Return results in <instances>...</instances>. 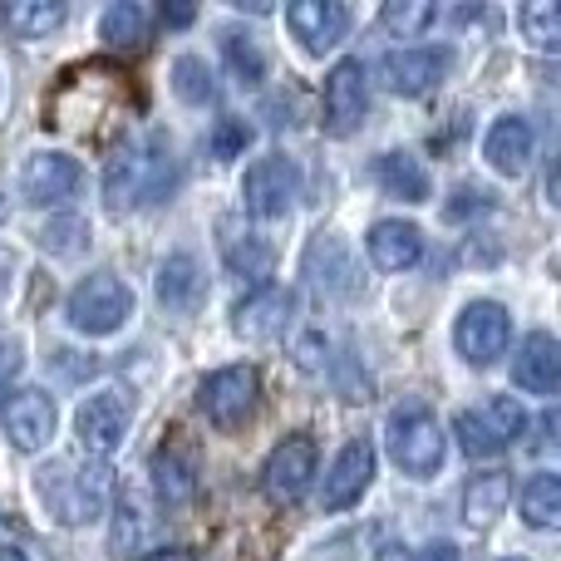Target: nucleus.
I'll use <instances>...</instances> for the list:
<instances>
[{"mask_svg": "<svg viewBox=\"0 0 561 561\" xmlns=\"http://www.w3.org/2000/svg\"><path fill=\"white\" fill-rule=\"evenodd\" d=\"M369 483H375V444H369V438H355V444H345L335 454V463H330L320 503H325V513H345L350 503L365 497Z\"/></svg>", "mask_w": 561, "mask_h": 561, "instance_id": "obj_15", "label": "nucleus"}, {"mask_svg": "<svg viewBox=\"0 0 561 561\" xmlns=\"http://www.w3.org/2000/svg\"><path fill=\"white\" fill-rule=\"evenodd\" d=\"M414 561H463V557H458V547H448V542H428Z\"/></svg>", "mask_w": 561, "mask_h": 561, "instance_id": "obj_39", "label": "nucleus"}, {"mask_svg": "<svg viewBox=\"0 0 561 561\" xmlns=\"http://www.w3.org/2000/svg\"><path fill=\"white\" fill-rule=\"evenodd\" d=\"M507 497H513V478L507 473H478V478H468V488H463V523L468 527H493L497 517L507 513Z\"/></svg>", "mask_w": 561, "mask_h": 561, "instance_id": "obj_25", "label": "nucleus"}, {"mask_svg": "<svg viewBox=\"0 0 561 561\" xmlns=\"http://www.w3.org/2000/svg\"><path fill=\"white\" fill-rule=\"evenodd\" d=\"M163 542V523L144 507V497H124L114 513V533H108V547H114L124 561H144L148 552H158Z\"/></svg>", "mask_w": 561, "mask_h": 561, "instance_id": "obj_21", "label": "nucleus"}, {"mask_svg": "<svg viewBox=\"0 0 561 561\" xmlns=\"http://www.w3.org/2000/svg\"><path fill=\"white\" fill-rule=\"evenodd\" d=\"M207 296V280H203V266H197V256L187 252H173L163 266H158V300H163L168 310H197Z\"/></svg>", "mask_w": 561, "mask_h": 561, "instance_id": "obj_24", "label": "nucleus"}, {"mask_svg": "<svg viewBox=\"0 0 561 561\" xmlns=\"http://www.w3.org/2000/svg\"><path fill=\"white\" fill-rule=\"evenodd\" d=\"M379 20H385V30H394V35H404V39H409V35H419V30L434 25L438 10L428 5V0H389L385 15H379Z\"/></svg>", "mask_w": 561, "mask_h": 561, "instance_id": "obj_35", "label": "nucleus"}, {"mask_svg": "<svg viewBox=\"0 0 561 561\" xmlns=\"http://www.w3.org/2000/svg\"><path fill=\"white\" fill-rule=\"evenodd\" d=\"M316 438H306V434H290L286 444H276L272 448V458H266V468H262V488H266V497H272L276 507H290V503H300L306 497V488H310V478H316Z\"/></svg>", "mask_w": 561, "mask_h": 561, "instance_id": "obj_10", "label": "nucleus"}, {"mask_svg": "<svg viewBox=\"0 0 561 561\" xmlns=\"http://www.w3.org/2000/svg\"><path fill=\"white\" fill-rule=\"evenodd\" d=\"M35 493L59 527H89L94 517L108 513L114 478H108L104 458L65 454V458H49V463L35 473Z\"/></svg>", "mask_w": 561, "mask_h": 561, "instance_id": "obj_1", "label": "nucleus"}, {"mask_svg": "<svg viewBox=\"0 0 561 561\" xmlns=\"http://www.w3.org/2000/svg\"><path fill=\"white\" fill-rule=\"evenodd\" d=\"M193 15H197L193 5H163V20H168V25H193Z\"/></svg>", "mask_w": 561, "mask_h": 561, "instance_id": "obj_40", "label": "nucleus"}, {"mask_svg": "<svg viewBox=\"0 0 561 561\" xmlns=\"http://www.w3.org/2000/svg\"><path fill=\"white\" fill-rule=\"evenodd\" d=\"M306 276L316 280L320 290H330V296H350V290L359 286L355 256H350V247L330 232H320L316 242L306 247Z\"/></svg>", "mask_w": 561, "mask_h": 561, "instance_id": "obj_22", "label": "nucleus"}, {"mask_svg": "<svg viewBox=\"0 0 561 561\" xmlns=\"http://www.w3.org/2000/svg\"><path fill=\"white\" fill-rule=\"evenodd\" d=\"M375 178L389 197H404V203H428V173L414 153H385L375 163Z\"/></svg>", "mask_w": 561, "mask_h": 561, "instance_id": "obj_28", "label": "nucleus"}, {"mask_svg": "<svg viewBox=\"0 0 561 561\" xmlns=\"http://www.w3.org/2000/svg\"><path fill=\"white\" fill-rule=\"evenodd\" d=\"M148 478H153V493L163 507H187L197 497V463L178 444H163L148 458Z\"/></svg>", "mask_w": 561, "mask_h": 561, "instance_id": "obj_23", "label": "nucleus"}, {"mask_svg": "<svg viewBox=\"0 0 561 561\" xmlns=\"http://www.w3.org/2000/svg\"><path fill=\"white\" fill-rule=\"evenodd\" d=\"M369 108V89H365V65L359 59H340L325 75V134L330 138H350L365 124Z\"/></svg>", "mask_w": 561, "mask_h": 561, "instance_id": "obj_11", "label": "nucleus"}, {"mask_svg": "<svg viewBox=\"0 0 561 561\" xmlns=\"http://www.w3.org/2000/svg\"><path fill=\"white\" fill-rule=\"evenodd\" d=\"M523 523L537 527V533L561 527V478L557 473H537L523 488Z\"/></svg>", "mask_w": 561, "mask_h": 561, "instance_id": "obj_30", "label": "nucleus"}, {"mask_svg": "<svg viewBox=\"0 0 561 561\" xmlns=\"http://www.w3.org/2000/svg\"><path fill=\"white\" fill-rule=\"evenodd\" d=\"M517 30H523V39L533 49L557 55L561 49V5L557 0H527V5L517 10Z\"/></svg>", "mask_w": 561, "mask_h": 561, "instance_id": "obj_31", "label": "nucleus"}, {"mask_svg": "<svg viewBox=\"0 0 561 561\" xmlns=\"http://www.w3.org/2000/svg\"><path fill=\"white\" fill-rule=\"evenodd\" d=\"M65 316L79 335H114V330L134 316V290H128L114 272H94L69 290Z\"/></svg>", "mask_w": 561, "mask_h": 561, "instance_id": "obj_5", "label": "nucleus"}, {"mask_svg": "<svg viewBox=\"0 0 561 561\" xmlns=\"http://www.w3.org/2000/svg\"><path fill=\"white\" fill-rule=\"evenodd\" d=\"M99 35L108 39V49H128L134 55V49H144L153 39V15L138 0H114L104 10V20H99Z\"/></svg>", "mask_w": 561, "mask_h": 561, "instance_id": "obj_26", "label": "nucleus"}, {"mask_svg": "<svg viewBox=\"0 0 561 561\" xmlns=\"http://www.w3.org/2000/svg\"><path fill=\"white\" fill-rule=\"evenodd\" d=\"M0 561H39L35 552H30L25 542H15L10 533H0Z\"/></svg>", "mask_w": 561, "mask_h": 561, "instance_id": "obj_38", "label": "nucleus"}, {"mask_svg": "<svg viewBox=\"0 0 561 561\" xmlns=\"http://www.w3.org/2000/svg\"><path fill=\"white\" fill-rule=\"evenodd\" d=\"M424 256V232L404 217H385V222L369 227V262L379 272H409Z\"/></svg>", "mask_w": 561, "mask_h": 561, "instance_id": "obj_20", "label": "nucleus"}, {"mask_svg": "<svg viewBox=\"0 0 561 561\" xmlns=\"http://www.w3.org/2000/svg\"><path fill=\"white\" fill-rule=\"evenodd\" d=\"M454 434L468 458H497L527 434V409L507 394H493V399H483V404L463 409V414L454 419Z\"/></svg>", "mask_w": 561, "mask_h": 561, "instance_id": "obj_4", "label": "nucleus"}, {"mask_svg": "<svg viewBox=\"0 0 561 561\" xmlns=\"http://www.w3.org/2000/svg\"><path fill=\"white\" fill-rule=\"evenodd\" d=\"M290 316H296V290L286 286H256L242 306L232 310V330L252 345H266V340L286 335Z\"/></svg>", "mask_w": 561, "mask_h": 561, "instance_id": "obj_14", "label": "nucleus"}, {"mask_svg": "<svg viewBox=\"0 0 561 561\" xmlns=\"http://www.w3.org/2000/svg\"><path fill=\"white\" fill-rule=\"evenodd\" d=\"M252 144V124L247 118H217L213 124V134H207V148H213V158H237L242 148Z\"/></svg>", "mask_w": 561, "mask_h": 561, "instance_id": "obj_36", "label": "nucleus"}, {"mask_svg": "<svg viewBox=\"0 0 561 561\" xmlns=\"http://www.w3.org/2000/svg\"><path fill=\"white\" fill-rule=\"evenodd\" d=\"M39 247H45L49 256H79L89 247V222L84 217H55V222H45V232H39Z\"/></svg>", "mask_w": 561, "mask_h": 561, "instance_id": "obj_34", "label": "nucleus"}, {"mask_svg": "<svg viewBox=\"0 0 561 561\" xmlns=\"http://www.w3.org/2000/svg\"><path fill=\"white\" fill-rule=\"evenodd\" d=\"M533 148H537L533 124H527V118H517V114H503L493 128H488V138H483V158L503 178H523L527 168H533Z\"/></svg>", "mask_w": 561, "mask_h": 561, "instance_id": "obj_19", "label": "nucleus"}, {"mask_svg": "<svg viewBox=\"0 0 561 561\" xmlns=\"http://www.w3.org/2000/svg\"><path fill=\"white\" fill-rule=\"evenodd\" d=\"M222 55H227V65H232V75L242 79V84H262L266 79V49L256 45L252 35H242V30L222 35Z\"/></svg>", "mask_w": 561, "mask_h": 561, "instance_id": "obj_33", "label": "nucleus"}, {"mask_svg": "<svg viewBox=\"0 0 561 561\" xmlns=\"http://www.w3.org/2000/svg\"><path fill=\"white\" fill-rule=\"evenodd\" d=\"M296 197H300V173H296V163L290 158H256L252 168H247V178H242V203H247V213L252 217H286L290 207H296Z\"/></svg>", "mask_w": 561, "mask_h": 561, "instance_id": "obj_8", "label": "nucleus"}, {"mask_svg": "<svg viewBox=\"0 0 561 561\" xmlns=\"http://www.w3.org/2000/svg\"><path fill=\"white\" fill-rule=\"evenodd\" d=\"M507 340H513V320H507V310L497 306V300H473L454 325L458 355H463L473 369L497 365V359L507 355Z\"/></svg>", "mask_w": 561, "mask_h": 561, "instance_id": "obj_7", "label": "nucleus"}, {"mask_svg": "<svg viewBox=\"0 0 561 561\" xmlns=\"http://www.w3.org/2000/svg\"><path fill=\"white\" fill-rule=\"evenodd\" d=\"M79 183H84V168L69 153H30L20 168V197L35 207H59L79 193Z\"/></svg>", "mask_w": 561, "mask_h": 561, "instance_id": "obj_12", "label": "nucleus"}, {"mask_svg": "<svg viewBox=\"0 0 561 561\" xmlns=\"http://www.w3.org/2000/svg\"><path fill=\"white\" fill-rule=\"evenodd\" d=\"M507 561H517V557H507Z\"/></svg>", "mask_w": 561, "mask_h": 561, "instance_id": "obj_43", "label": "nucleus"}, {"mask_svg": "<svg viewBox=\"0 0 561 561\" xmlns=\"http://www.w3.org/2000/svg\"><path fill=\"white\" fill-rule=\"evenodd\" d=\"M55 399L45 389H15L0 409V424H5V438L20 448V454H39L55 434Z\"/></svg>", "mask_w": 561, "mask_h": 561, "instance_id": "obj_13", "label": "nucleus"}, {"mask_svg": "<svg viewBox=\"0 0 561 561\" xmlns=\"http://www.w3.org/2000/svg\"><path fill=\"white\" fill-rule=\"evenodd\" d=\"M173 94L183 99V104H213L217 79H213V69H207V59H197V55L173 59Z\"/></svg>", "mask_w": 561, "mask_h": 561, "instance_id": "obj_32", "label": "nucleus"}, {"mask_svg": "<svg viewBox=\"0 0 561 561\" xmlns=\"http://www.w3.org/2000/svg\"><path fill=\"white\" fill-rule=\"evenodd\" d=\"M144 561H197V557L183 552V547H163V552H148Z\"/></svg>", "mask_w": 561, "mask_h": 561, "instance_id": "obj_41", "label": "nucleus"}, {"mask_svg": "<svg viewBox=\"0 0 561 561\" xmlns=\"http://www.w3.org/2000/svg\"><path fill=\"white\" fill-rule=\"evenodd\" d=\"M10 272H15V256H10L5 247H0V296L10 290Z\"/></svg>", "mask_w": 561, "mask_h": 561, "instance_id": "obj_42", "label": "nucleus"}, {"mask_svg": "<svg viewBox=\"0 0 561 561\" xmlns=\"http://www.w3.org/2000/svg\"><path fill=\"white\" fill-rule=\"evenodd\" d=\"M222 262L232 266L237 276L262 280V276H272L276 252H272V242H266V237H256V232H227L222 237Z\"/></svg>", "mask_w": 561, "mask_h": 561, "instance_id": "obj_29", "label": "nucleus"}, {"mask_svg": "<svg viewBox=\"0 0 561 561\" xmlns=\"http://www.w3.org/2000/svg\"><path fill=\"white\" fill-rule=\"evenodd\" d=\"M25 365V350H20V340L15 335H0V385H5L15 369Z\"/></svg>", "mask_w": 561, "mask_h": 561, "instance_id": "obj_37", "label": "nucleus"}, {"mask_svg": "<svg viewBox=\"0 0 561 561\" xmlns=\"http://www.w3.org/2000/svg\"><path fill=\"white\" fill-rule=\"evenodd\" d=\"M444 69H448V59L438 55V49H389V55L379 59L385 84L394 89V94H404V99L428 94V89L444 79Z\"/></svg>", "mask_w": 561, "mask_h": 561, "instance_id": "obj_17", "label": "nucleus"}, {"mask_svg": "<svg viewBox=\"0 0 561 561\" xmlns=\"http://www.w3.org/2000/svg\"><path fill=\"white\" fill-rule=\"evenodd\" d=\"M178 183V158L163 134H144L124 144L104 168V197L114 213H134V207H153L173 193Z\"/></svg>", "mask_w": 561, "mask_h": 561, "instance_id": "obj_2", "label": "nucleus"}, {"mask_svg": "<svg viewBox=\"0 0 561 561\" xmlns=\"http://www.w3.org/2000/svg\"><path fill=\"white\" fill-rule=\"evenodd\" d=\"M0 15H5V30L15 39H45V35H55V30L65 25L69 5L65 0H10Z\"/></svg>", "mask_w": 561, "mask_h": 561, "instance_id": "obj_27", "label": "nucleus"}, {"mask_svg": "<svg viewBox=\"0 0 561 561\" xmlns=\"http://www.w3.org/2000/svg\"><path fill=\"white\" fill-rule=\"evenodd\" d=\"M256 399H262V375L252 365L213 369L203 379V389H197V404L217 428H242L256 414Z\"/></svg>", "mask_w": 561, "mask_h": 561, "instance_id": "obj_6", "label": "nucleus"}, {"mask_svg": "<svg viewBox=\"0 0 561 561\" xmlns=\"http://www.w3.org/2000/svg\"><path fill=\"white\" fill-rule=\"evenodd\" d=\"M513 385L523 394H557L561 385V345L547 330H533L513 359Z\"/></svg>", "mask_w": 561, "mask_h": 561, "instance_id": "obj_18", "label": "nucleus"}, {"mask_svg": "<svg viewBox=\"0 0 561 561\" xmlns=\"http://www.w3.org/2000/svg\"><path fill=\"white\" fill-rule=\"evenodd\" d=\"M286 25L296 30V39L310 55H325V49H335L345 39L350 10L340 0H296V5H286Z\"/></svg>", "mask_w": 561, "mask_h": 561, "instance_id": "obj_16", "label": "nucleus"}, {"mask_svg": "<svg viewBox=\"0 0 561 561\" xmlns=\"http://www.w3.org/2000/svg\"><path fill=\"white\" fill-rule=\"evenodd\" d=\"M128 424H134V404H128L118 389H99L79 404L75 428H79V444H84L89 458H108L118 444H124Z\"/></svg>", "mask_w": 561, "mask_h": 561, "instance_id": "obj_9", "label": "nucleus"}, {"mask_svg": "<svg viewBox=\"0 0 561 561\" xmlns=\"http://www.w3.org/2000/svg\"><path fill=\"white\" fill-rule=\"evenodd\" d=\"M385 444H389V458L399 463V473L409 478H434L444 468V424L434 419V409L424 404H404L389 414V428H385Z\"/></svg>", "mask_w": 561, "mask_h": 561, "instance_id": "obj_3", "label": "nucleus"}]
</instances>
